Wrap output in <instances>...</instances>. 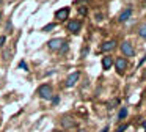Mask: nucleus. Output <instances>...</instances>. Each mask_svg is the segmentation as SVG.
Returning a JSON list of instances; mask_svg holds the SVG:
<instances>
[{
    "label": "nucleus",
    "mask_w": 146,
    "mask_h": 132,
    "mask_svg": "<svg viewBox=\"0 0 146 132\" xmlns=\"http://www.w3.org/2000/svg\"><path fill=\"white\" fill-rule=\"evenodd\" d=\"M38 96L41 97V99L44 101H52V97H54V88H52L50 83H42L41 87L38 88Z\"/></svg>",
    "instance_id": "f257e3e1"
},
{
    "label": "nucleus",
    "mask_w": 146,
    "mask_h": 132,
    "mask_svg": "<svg viewBox=\"0 0 146 132\" xmlns=\"http://www.w3.org/2000/svg\"><path fill=\"white\" fill-rule=\"evenodd\" d=\"M60 124L63 129H66V131H69V129H76L77 127V121L72 118L71 115H63L60 119Z\"/></svg>",
    "instance_id": "f03ea898"
},
{
    "label": "nucleus",
    "mask_w": 146,
    "mask_h": 132,
    "mask_svg": "<svg viewBox=\"0 0 146 132\" xmlns=\"http://www.w3.org/2000/svg\"><path fill=\"white\" fill-rule=\"evenodd\" d=\"M119 49H121V52H123L124 58H126V57H129V58L135 57V49H133L132 43H129V41H123L121 46H119Z\"/></svg>",
    "instance_id": "7ed1b4c3"
},
{
    "label": "nucleus",
    "mask_w": 146,
    "mask_h": 132,
    "mask_svg": "<svg viewBox=\"0 0 146 132\" xmlns=\"http://www.w3.org/2000/svg\"><path fill=\"white\" fill-rule=\"evenodd\" d=\"M113 66L116 68V71L119 72V74H124L127 66H129V61H127V58H124V57H116V60H113Z\"/></svg>",
    "instance_id": "20e7f679"
},
{
    "label": "nucleus",
    "mask_w": 146,
    "mask_h": 132,
    "mask_svg": "<svg viewBox=\"0 0 146 132\" xmlns=\"http://www.w3.org/2000/svg\"><path fill=\"white\" fill-rule=\"evenodd\" d=\"M66 28L72 35H79L80 28H82V21H79V19H71V21H68Z\"/></svg>",
    "instance_id": "39448f33"
},
{
    "label": "nucleus",
    "mask_w": 146,
    "mask_h": 132,
    "mask_svg": "<svg viewBox=\"0 0 146 132\" xmlns=\"http://www.w3.org/2000/svg\"><path fill=\"white\" fill-rule=\"evenodd\" d=\"M64 43H66V39H64V38H54V39H50V41L47 43V46H49V49H50V50L58 52Z\"/></svg>",
    "instance_id": "423d86ee"
},
{
    "label": "nucleus",
    "mask_w": 146,
    "mask_h": 132,
    "mask_svg": "<svg viewBox=\"0 0 146 132\" xmlns=\"http://www.w3.org/2000/svg\"><path fill=\"white\" fill-rule=\"evenodd\" d=\"M79 80H80V72H79V71H74L72 74H69V75L66 77V82H64V85H66V88H72Z\"/></svg>",
    "instance_id": "0eeeda50"
},
{
    "label": "nucleus",
    "mask_w": 146,
    "mask_h": 132,
    "mask_svg": "<svg viewBox=\"0 0 146 132\" xmlns=\"http://www.w3.org/2000/svg\"><path fill=\"white\" fill-rule=\"evenodd\" d=\"M69 11H71V9L69 8H68V6H66V8H61V9H57V11H55V19H57V21H66V19H68V16H69Z\"/></svg>",
    "instance_id": "6e6552de"
},
{
    "label": "nucleus",
    "mask_w": 146,
    "mask_h": 132,
    "mask_svg": "<svg viewBox=\"0 0 146 132\" xmlns=\"http://www.w3.org/2000/svg\"><path fill=\"white\" fill-rule=\"evenodd\" d=\"M132 11H133V9L130 8V6H129V8H126V9H123L121 14L118 16V22H119V24H124L126 21H129L130 16H132Z\"/></svg>",
    "instance_id": "1a4fd4ad"
},
{
    "label": "nucleus",
    "mask_w": 146,
    "mask_h": 132,
    "mask_svg": "<svg viewBox=\"0 0 146 132\" xmlns=\"http://www.w3.org/2000/svg\"><path fill=\"white\" fill-rule=\"evenodd\" d=\"M115 47H116V41L110 39V41H105V43H102L101 50H102V52H110V50H113Z\"/></svg>",
    "instance_id": "9d476101"
},
{
    "label": "nucleus",
    "mask_w": 146,
    "mask_h": 132,
    "mask_svg": "<svg viewBox=\"0 0 146 132\" xmlns=\"http://www.w3.org/2000/svg\"><path fill=\"white\" fill-rule=\"evenodd\" d=\"M127 115H129V110H127V107H121L119 112H118V115H116V121H118V123L124 121V119L127 118Z\"/></svg>",
    "instance_id": "9b49d317"
},
{
    "label": "nucleus",
    "mask_w": 146,
    "mask_h": 132,
    "mask_svg": "<svg viewBox=\"0 0 146 132\" xmlns=\"http://www.w3.org/2000/svg\"><path fill=\"white\" fill-rule=\"evenodd\" d=\"M111 66H113V58H111L110 55L104 57V58H102V68H104V71H108Z\"/></svg>",
    "instance_id": "f8f14e48"
},
{
    "label": "nucleus",
    "mask_w": 146,
    "mask_h": 132,
    "mask_svg": "<svg viewBox=\"0 0 146 132\" xmlns=\"http://www.w3.org/2000/svg\"><path fill=\"white\" fill-rule=\"evenodd\" d=\"M11 57H13V50L8 49V47H7V49H3V53H2V60L8 63V61L11 60Z\"/></svg>",
    "instance_id": "ddd939ff"
},
{
    "label": "nucleus",
    "mask_w": 146,
    "mask_h": 132,
    "mask_svg": "<svg viewBox=\"0 0 146 132\" xmlns=\"http://www.w3.org/2000/svg\"><path fill=\"white\" fill-rule=\"evenodd\" d=\"M55 28H57V24H55V22H50V24H47L46 27H42L41 31H44V33H50V31L55 30Z\"/></svg>",
    "instance_id": "4468645a"
},
{
    "label": "nucleus",
    "mask_w": 146,
    "mask_h": 132,
    "mask_svg": "<svg viewBox=\"0 0 146 132\" xmlns=\"http://www.w3.org/2000/svg\"><path fill=\"white\" fill-rule=\"evenodd\" d=\"M138 36L141 39H146V24H140L138 27Z\"/></svg>",
    "instance_id": "2eb2a0df"
},
{
    "label": "nucleus",
    "mask_w": 146,
    "mask_h": 132,
    "mask_svg": "<svg viewBox=\"0 0 146 132\" xmlns=\"http://www.w3.org/2000/svg\"><path fill=\"white\" fill-rule=\"evenodd\" d=\"M5 31H7V35H11V33H13V22H11V19H8V21H7Z\"/></svg>",
    "instance_id": "dca6fc26"
},
{
    "label": "nucleus",
    "mask_w": 146,
    "mask_h": 132,
    "mask_svg": "<svg viewBox=\"0 0 146 132\" xmlns=\"http://www.w3.org/2000/svg\"><path fill=\"white\" fill-rule=\"evenodd\" d=\"M77 13H79V16H86V13H88V8H86V6H79V8H77Z\"/></svg>",
    "instance_id": "f3484780"
},
{
    "label": "nucleus",
    "mask_w": 146,
    "mask_h": 132,
    "mask_svg": "<svg viewBox=\"0 0 146 132\" xmlns=\"http://www.w3.org/2000/svg\"><path fill=\"white\" fill-rule=\"evenodd\" d=\"M127 127H129V124H127V123H123V124H119L116 129H115V132H124Z\"/></svg>",
    "instance_id": "a211bd4d"
},
{
    "label": "nucleus",
    "mask_w": 146,
    "mask_h": 132,
    "mask_svg": "<svg viewBox=\"0 0 146 132\" xmlns=\"http://www.w3.org/2000/svg\"><path fill=\"white\" fill-rule=\"evenodd\" d=\"M5 44H7V35H0V50L5 47Z\"/></svg>",
    "instance_id": "6ab92c4d"
},
{
    "label": "nucleus",
    "mask_w": 146,
    "mask_h": 132,
    "mask_svg": "<svg viewBox=\"0 0 146 132\" xmlns=\"http://www.w3.org/2000/svg\"><path fill=\"white\" fill-rule=\"evenodd\" d=\"M68 49H69V43L66 41V43H64L63 46H61V49L58 50V52H60V53H64V52H68Z\"/></svg>",
    "instance_id": "aec40b11"
},
{
    "label": "nucleus",
    "mask_w": 146,
    "mask_h": 132,
    "mask_svg": "<svg viewBox=\"0 0 146 132\" xmlns=\"http://www.w3.org/2000/svg\"><path fill=\"white\" fill-rule=\"evenodd\" d=\"M19 68H21V69H24V71H29V68H27V65H25V61H24V60L19 63Z\"/></svg>",
    "instance_id": "412c9836"
},
{
    "label": "nucleus",
    "mask_w": 146,
    "mask_h": 132,
    "mask_svg": "<svg viewBox=\"0 0 146 132\" xmlns=\"http://www.w3.org/2000/svg\"><path fill=\"white\" fill-rule=\"evenodd\" d=\"M86 55H88V47H83V50H82V58H85Z\"/></svg>",
    "instance_id": "4be33fe9"
},
{
    "label": "nucleus",
    "mask_w": 146,
    "mask_h": 132,
    "mask_svg": "<svg viewBox=\"0 0 146 132\" xmlns=\"http://www.w3.org/2000/svg\"><path fill=\"white\" fill-rule=\"evenodd\" d=\"M60 102V97L58 96H55V97H52V104H54V105H57V104Z\"/></svg>",
    "instance_id": "5701e85b"
},
{
    "label": "nucleus",
    "mask_w": 146,
    "mask_h": 132,
    "mask_svg": "<svg viewBox=\"0 0 146 132\" xmlns=\"http://www.w3.org/2000/svg\"><path fill=\"white\" fill-rule=\"evenodd\" d=\"M145 61H146V57H143V58L140 60V63H138V68H141V65H143V63H145Z\"/></svg>",
    "instance_id": "b1692460"
},
{
    "label": "nucleus",
    "mask_w": 146,
    "mask_h": 132,
    "mask_svg": "<svg viewBox=\"0 0 146 132\" xmlns=\"http://www.w3.org/2000/svg\"><path fill=\"white\" fill-rule=\"evenodd\" d=\"M99 132H108V126H105V127H104V129H101Z\"/></svg>",
    "instance_id": "393cba45"
},
{
    "label": "nucleus",
    "mask_w": 146,
    "mask_h": 132,
    "mask_svg": "<svg viewBox=\"0 0 146 132\" xmlns=\"http://www.w3.org/2000/svg\"><path fill=\"white\" fill-rule=\"evenodd\" d=\"M96 19H98V21H102V14H96Z\"/></svg>",
    "instance_id": "a878e982"
},
{
    "label": "nucleus",
    "mask_w": 146,
    "mask_h": 132,
    "mask_svg": "<svg viewBox=\"0 0 146 132\" xmlns=\"http://www.w3.org/2000/svg\"><path fill=\"white\" fill-rule=\"evenodd\" d=\"M141 127H143V129H145V131H146V119H145V121L141 123Z\"/></svg>",
    "instance_id": "bb28decb"
},
{
    "label": "nucleus",
    "mask_w": 146,
    "mask_h": 132,
    "mask_svg": "<svg viewBox=\"0 0 146 132\" xmlns=\"http://www.w3.org/2000/svg\"><path fill=\"white\" fill-rule=\"evenodd\" d=\"M54 132H66V131H63V129H55Z\"/></svg>",
    "instance_id": "cd10ccee"
},
{
    "label": "nucleus",
    "mask_w": 146,
    "mask_h": 132,
    "mask_svg": "<svg viewBox=\"0 0 146 132\" xmlns=\"http://www.w3.org/2000/svg\"><path fill=\"white\" fill-rule=\"evenodd\" d=\"M77 132H86V131H85V129H79Z\"/></svg>",
    "instance_id": "c85d7f7f"
},
{
    "label": "nucleus",
    "mask_w": 146,
    "mask_h": 132,
    "mask_svg": "<svg viewBox=\"0 0 146 132\" xmlns=\"http://www.w3.org/2000/svg\"><path fill=\"white\" fill-rule=\"evenodd\" d=\"M2 17H3V16H2V13H0V22H2Z\"/></svg>",
    "instance_id": "c756f323"
},
{
    "label": "nucleus",
    "mask_w": 146,
    "mask_h": 132,
    "mask_svg": "<svg viewBox=\"0 0 146 132\" xmlns=\"http://www.w3.org/2000/svg\"><path fill=\"white\" fill-rule=\"evenodd\" d=\"M0 3H2V0H0Z\"/></svg>",
    "instance_id": "7c9ffc66"
}]
</instances>
